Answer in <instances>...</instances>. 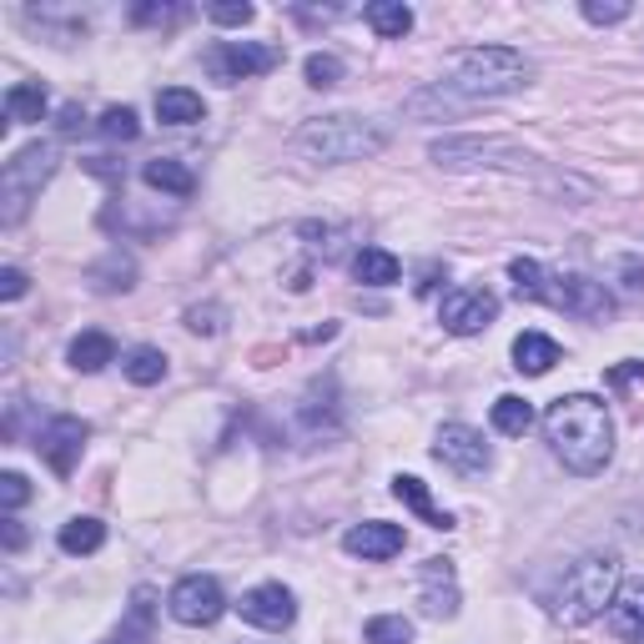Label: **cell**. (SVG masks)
I'll list each match as a JSON object with an SVG mask.
<instances>
[{"instance_id": "25", "label": "cell", "mask_w": 644, "mask_h": 644, "mask_svg": "<svg viewBox=\"0 0 644 644\" xmlns=\"http://www.w3.org/2000/svg\"><path fill=\"white\" fill-rule=\"evenodd\" d=\"M66 358L76 373H101L107 363H116V343H111V333H81L66 347Z\"/></svg>"}, {"instance_id": "4", "label": "cell", "mask_w": 644, "mask_h": 644, "mask_svg": "<svg viewBox=\"0 0 644 644\" xmlns=\"http://www.w3.org/2000/svg\"><path fill=\"white\" fill-rule=\"evenodd\" d=\"M620 595V559L614 554H589L564 574L559 595H554V620L559 624H589L599 620Z\"/></svg>"}, {"instance_id": "36", "label": "cell", "mask_w": 644, "mask_h": 644, "mask_svg": "<svg viewBox=\"0 0 644 644\" xmlns=\"http://www.w3.org/2000/svg\"><path fill=\"white\" fill-rule=\"evenodd\" d=\"M207 15H212L216 25H252V5L247 0H222V5H207Z\"/></svg>"}, {"instance_id": "41", "label": "cell", "mask_w": 644, "mask_h": 644, "mask_svg": "<svg viewBox=\"0 0 644 644\" xmlns=\"http://www.w3.org/2000/svg\"><path fill=\"white\" fill-rule=\"evenodd\" d=\"M620 277H624V287H630V292H644V263L634 257V252H624V257H620Z\"/></svg>"}, {"instance_id": "24", "label": "cell", "mask_w": 644, "mask_h": 644, "mask_svg": "<svg viewBox=\"0 0 644 644\" xmlns=\"http://www.w3.org/2000/svg\"><path fill=\"white\" fill-rule=\"evenodd\" d=\"M56 544H60V554L86 559V554H96L101 544H107V524H101V519H66Z\"/></svg>"}, {"instance_id": "11", "label": "cell", "mask_w": 644, "mask_h": 644, "mask_svg": "<svg viewBox=\"0 0 644 644\" xmlns=\"http://www.w3.org/2000/svg\"><path fill=\"white\" fill-rule=\"evenodd\" d=\"M493 318H499V298H493L489 287H454V292L443 298V308H438V322L448 327V333H458V337L484 333Z\"/></svg>"}, {"instance_id": "28", "label": "cell", "mask_w": 644, "mask_h": 644, "mask_svg": "<svg viewBox=\"0 0 644 644\" xmlns=\"http://www.w3.org/2000/svg\"><path fill=\"white\" fill-rule=\"evenodd\" d=\"M509 277H513V292H519V298H529V302H549L554 277L544 273V267H538L534 257H513V263H509Z\"/></svg>"}, {"instance_id": "10", "label": "cell", "mask_w": 644, "mask_h": 644, "mask_svg": "<svg viewBox=\"0 0 644 644\" xmlns=\"http://www.w3.org/2000/svg\"><path fill=\"white\" fill-rule=\"evenodd\" d=\"M549 308H564L569 318H585V322H609L614 318V298H609V287L595 282V277H579V273L554 277Z\"/></svg>"}, {"instance_id": "2", "label": "cell", "mask_w": 644, "mask_h": 644, "mask_svg": "<svg viewBox=\"0 0 644 644\" xmlns=\"http://www.w3.org/2000/svg\"><path fill=\"white\" fill-rule=\"evenodd\" d=\"M448 91H458L464 101H493V96H513L529 86V60L513 46H468L454 51L448 60Z\"/></svg>"}, {"instance_id": "3", "label": "cell", "mask_w": 644, "mask_h": 644, "mask_svg": "<svg viewBox=\"0 0 644 644\" xmlns=\"http://www.w3.org/2000/svg\"><path fill=\"white\" fill-rule=\"evenodd\" d=\"M298 146L312 156V162L337 167V162H368V156H378L382 146H388V132H382V126H373V121H363V116L337 111V116L302 121Z\"/></svg>"}, {"instance_id": "13", "label": "cell", "mask_w": 644, "mask_h": 644, "mask_svg": "<svg viewBox=\"0 0 644 644\" xmlns=\"http://www.w3.org/2000/svg\"><path fill=\"white\" fill-rule=\"evenodd\" d=\"M242 620L257 624V630H287V624L298 620V599L287 585H257L242 595Z\"/></svg>"}, {"instance_id": "6", "label": "cell", "mask_w": 644, "mask_h": 644, "mask_svg": "<svg viewBox=\"0 0 644 644\" xmlns=\"http://www.w3.org/2000/svg\"><path fill=\"white\" fill-rule=\"evenodd\" d=\"M207 76L222 86L252 81V76H267L282 66V46H267V41H216L212 51L202 56Z\"/></svg>"}, {"instance_id": "30", "label": "cell", "mask_w": 644, "mask_h": 644, "mask_svg": "<svg viewBox=\"0 0 644 644\" xmlns=\"http://www.w3.org/2000/svg\"><path fill=\"white\" fill-rule=\"evenodd\" d=\"M121 373H126L136 388H152V382L167 378V353H162V347H132V353L121 358Z\"/></svg>"}, {"instance_id": "7", "label": "cell", "mask_w": 644, "mask_h": 644, "mask_svg": "<svg viewBox=\"0 0 644 644\" xmlns=\"http://www.w3.org/2000/svg\"><path fill=\"white\" fill-rule=\"evenodd\" d=\"M433 162H443V167H513L524 171L534 156L524 152V146L503 142V136H448V142H433Z\"/></svg>"}, {"instance_id": "31", "label": "cell", "mask_w": 644, "mask_h": 644, "mask_svg": "<svg viewBox=\"0 0 644 644\" xmlns=\"http://www.w3.org/2000/svg\"><path fill=\"white\" fill-rule=\"evenodd\" d=\"M96 132L107 136V142H136V136H142V121H136L132 107H107L101 121H96Z\"/></svg>"}, {"instance_id": "35", "label": "cell", "mask_w": 644, "mask_h": 644, "mask_svg": "<svg viewBox=\"0 0 644 644\" xmlns=\"http://www.w3.org/2000/svg\"><path fill=\"white\" fill-rule=\"evenodd\" d=\"M187 5H136L132 21L136 25H171V21H187Z\"/></svg>"}, {"instance_id": "14", "label": "cell", "mask_w": 644, "mask_h": 644, "mask_svg": "<svg viewBox=\"0 0 644 644\" xmlns=\"http://www.w3.org/2000/svg\"><path fill=\"white\" fill-rule=\"evenodd\" d=\"M408 534L398 524H382V519H368V524H353L343 534V549L353 554V559H393V554H403Z\"/></svg>"}, {"instance_id": "21", "label": "cell", "mask_w": 644, "mask_h": 644, "mask_svg": "<svg viewBox=\"0 0 644 644\" xmlns=\"http://www.w3.org/2000/svg\"><path fill=\"white\" fill-rule=\"evenodd\" d=\"M474 107V101H464L458 91H448L443 81H433V86H423V91H413L403 101V111L408 116H464V111Z\"/></svg>"}, {"instance_id": "37", "label": "cell", "mask_w": 644, "mask_h": 644, "mask_svg": "<svg viewBox=\"0 0 644 644\" xmlns=\"http://www.w3.org/2000/svg\"><path fill=\"white\" fill-rule=\"evenodd\" d=\"M187 327L191 333H222V308L216 302H207V308H187Z\"/></svg>"}, {"instance_id": "39", "label": "cell", "mask_w": 644, "mask_h": 644, "mask_svg": "<svg viewBox=\"0 0 644 644\" xmlns=\"http://www.w3.org/2000/svg\"><path fill=\"white\" fill-rule=\"evenodd\" d=\"M25 287H31V282H25L21 267H0V298H5V302L25 298Z\"/></svg>"}, {"instance_id": "17", "label": "cell", "mask_w": 644, "mask_h": 644, "mask_svg": "<svg viewBox=\"0 0 644 644\" xmlns=\"http://www.w3.org/2000/svg\"><path fill=\"white\" fill-rule=\"evenodd\" d=\"M393 499H403L408 509H413V513H418V519H423L429 529H443V534L454 529V513L433 503V493H429V484H423V478L398 474V478H393Z\"/></svg>"}, {"instance_id": "18", "label": "cell", "mask_w": 644, "mask_h": 644, "mask_svg": "<svg viewBox=\"0 0 644 644\" xmlns=\"http://www.w3.org/2000/svg\"><path fill=\"white\" fill-rule=\"evenodd\" d=\"M559 363V343L549 333H519L513 337V368L529 373V378H544V373Z\"/></svg>"}, {"instance_id": "1", "label": "cell", "mask_w": 644, "mask_h": 644, "mask_svg": "<svg viewBox=\"0 0 644 644\" xmlns=\"http://www.w3.org/2000/svg\"><path fill=\"white\" fill-rule=\"evenodd\" d=\"M544 438H549L554 458L569 474L595 478L614 454V418H609L604 398L595 393H564L544 413Z\"/></svg>"}, {"instance_id": "32", "label": "cell", "mask_w": 644, "mask_h": 644, "mask_svg": "<svg viewBox=\"0 0 644 644\" xmlns=\"http://www.w3.org/2000/svg\"><path fill=\"white\" fill-rule=\"evenodd\" d=\"M363 640L368 644H413V624L403 614H378V620L363 624Z\"/></svg>"}, {"instance_id": "5", "label": "cell", "mask_w": 644, "mask_h": 644, "mask_svg": "<svg viewBox=\"0 0 644 644\" xmlns=\"http://www.w3.org/2000/svg\"><path fill=\"white\" fill-rule=\"evenodd\" d=\"M56 177V146L51 142H36L25 146V152H15L11 162H5V171H0V222L5 227H15L25 216V207L41 197V187Z\"/></svg>"}, {"instance_id": "20", "label": "cell", "mask_w": 644, "mask_h": 644, "mask_svg": "<svg viewBox=\"0 0 644 644\" xmlns=\"http://www.w3.org/2000/svg\"><path fill=\"white\" fill-rule=\"evenodd\" d=\"M86 282H91L96 292H132L136 287V263L121 247H111L96 267H86Z\"/></svg>"}, {"instance_id": "27", "label": "cell", "mask_w": 644, "mask_h": 644, "mask_svg": "<svg viewBox=\"0 0 644 644\" xmlns=\"http://www.w3.org/2000/svg\"><path fill=\"white\" fill-rule=\"evenodd\" d=\"M493 429H499L503 438H524V433L534 429V403L519 393L493 398Z\"/></svg>"}, {"instance_id": "15", "label": "cell", "mask_w": 644, "mask_h": 644, "mask_svg": "<svg viewBox=\"0 0 644 644\" xmlns=\"http://www.w3.org/2000/svg\"><path fill=\"white\" fill-rule=\"evenodd\" d=\"M418 585H423V614H433V620H454V614H458L454 559H423Z\"/></svg>"}, {"instance_id": "33", "label": "cell", "mask_w": 644, "mask_h": 644, "mask_svg": "<svg viewBox=\"0 0 644 644\" xmlns=\"http://www.w3.org/2000/svg\"><path fill=\"white\" fill-rule=\"evenodd\" d=\"M302 76H308V86L327 91V86H337V81H343V60H337L333 51H312V56L302 60Z\"/></svg>"}, {"instance_id": "26", "label": "cell", "mask_w": 644, "mask_h": 644, "mask_svg": "<svg viewBox=\"0 0 644 644\" xmlns=\"http://www.w3.org/2000/svg\"><path fill=\"white\" fill-rule=\"evenodd\" d=\"M398 257L388 247H363L358 257H353V277H358L363 287H393L398 282Z\"/></svg>"}, {"instance_id": "23", "label": "cell", "mask_w": 644, "mask_h": 644, "mask_svg": "<svg viewBox=\"0 0 644 644\" xmlns=\"http://www.w3.org/2000/svg\"><path fill=\"white\" fill-rule=\"evenodd\" d=\"M363 21L382 41H403L413 31V5H403V0H373V5H363Z\"/></svg>"}, {"instance_id": "29", "label": "cell", "mask_w": 644, "mask_h": 644, "mask_svg": "<svg viewBox=\"0 0 644 644\" xmlns=\"http://www.w3.org/2000/svg\"><path fill=\"white\" fill-rule=\"evenodd\" d=\"M46 116V86L41 81H15L5 91V121H41Z\"/></svg>"}, {"instance_id": "38", "label": "cell", "mask_w": 644, "mask_h": 644, "mask_svg": "<svg viewBox=\"0 0 644 644\" xmlns=\"http://www.w3.org/2000/svg\"><path fill=\"white\" fill-rule=\"evenodd\" d=\"M31 499V484H25L21 474H0V503H5V509H21V503Z\"/></svg>"}, {"instance_id": "42", "label": "cell", "mask_w": 644, "mask_h": 644, "mask_svg": "<svg viewBox=\"0 0 644 644\" xmlns=\"http://www.w3.org/2000/svg\"><path fill=\"white\" fill-rule=\"evenodd\" d=\"M634 378H644V363H624V368H609V373H604L609 388H630Z\"/></svg>"}, {"instance_id": "19", "label": "cell", "mask_w": 644, "mask_h": 644, "mask_svg": "<svg viewBox=\"0 0 644 644\" xmlns=\"http://www.w3.org/2000/svg\"><path fill=\"white\" fill-rule=\"evenodd\" d=\"M142 181L152 191H167V197H191V191H197L191 167H187V162H177V156H156V162H146Z\"/></svg>"}, {"instance_id": "43", "label": "cell", "mask_w": 644, "mask_h": 644, "mask_svg": "<svg viewBox=\"0 0 644 644\" xmlns=\"http://www.w3.org/2000/svg\"><path fill=\"white\" fill-rule=\"evenodd\" d=\"M0 534H5V549H21V544H25V529H21V519H5V524H0Z\"/></svg>"}, {"instance_id": "40", "label": "cell", "mask_w": 644, "mask_h": 644, "mask_svg": "<svg viewBox=\"0 0 644 644\" xmlns=\"http://www.w3.org/2000/svg\"><path fill=\"white\" fill-rule=\"evenodd\" d=\"M81 126H86L81 107H76V101H66V107H60V116H56V132L60 136H81Z\"/></svg>"}, {"instance_id": "22", "label": "cell", "mask_w": 644, "mask_h": 644, "mask_svg": "<svg viewBox=\"0 0 644 644\" xmlns=\"http://www.w3.org/2000/svg\"><path fill=\"white\" fill-rule=\"evenodd\" d=\"M202 116H207V107L191 86H167V91H156V121H167V126H191V121H202Z\"/></svg>"}, {"instance_id": "34", "label": "cell", "mask_w": 644, "mask_h": 644, "mask_svg": "<svg viewBox=\"0 0 644 644\" xmlns=\"http://www.w3.org/2000/svg\"><path fill=\"white\" fill-rule=\"evenodd\" d=\"M579 11H585L589 25H620L630 21V0H585Z\"/></svg>"}, {"instance_id": "8", "label": "cell", "mask_w": 644, "mask_h": 644, "mask_svg": "<svg viewBox=\"0 0 644 644\" xmlns=\"http://www.w3.org/2000/svg\"><path fill=\"white\" fill-rule=\"evenodd\" d=\"M167 609H171V620L187 624V630H207V624H216L227 614V595H222V585H216L212 574H187V579L171 585Z\"/></svg>"}, {"instance_id": "16", "label": "cell", "mask_w": 644, "mask_h": 644, "mask_svg": "<svg viewBox=\"0 0 644 644\" xmlns=\"http://www.w3.org/2000/svg\"><path fill=\"white\" fill-rule=\"evenodd\" d=\"M604 614H609V630L620 634V640L644 644V579L620 585V595H614V604H609Z\"/></svg>"}, {"instance_id": "12", "label": "cell", "mask_w": 644, "mask_h": 644, "mask_svg": "<svg viewBox=\"0 0 644 644\" xmlns=\"http://www.w3.org/2000/svg\"><path fill=\"white\" fill-rule=\"evenodd\" d=\"M433 458L458 474H484L493 464V448L484 443V433L468 429V423H443L438 429V443H433Z\"/></svg>"}, {"instance_id": "9", "label": "cell", "mask_w": 644, "mask_h": 644, "mask_svg": "<svg viewBox=\"0 0 644 644\" xmlns=\"http://www.w3.org/2000/svg\"><path fill=\"white\" fill-rule=\"evenodd\" d=\"M86 438H91V429H86L81 418L60 413V418H51L46 429L36 433V454L46 458L51 474H56V478H71V474H76V464H81Z\"/></svg>"}]
</instances>
